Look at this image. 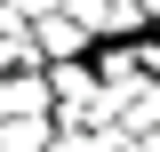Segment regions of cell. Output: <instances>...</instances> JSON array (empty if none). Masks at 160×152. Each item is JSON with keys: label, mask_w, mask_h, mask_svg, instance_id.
Wrapping results in <instances>:
<instances>
[{"label": "cell", "mask_w": 160, "mask_h": 152, "mask_svg": "<svg viewBox=\"0 0 160 152\" xmlns=\"http://www.w3.org/2000/svg\"><path fill=\"white\" fill-rule=\"evenodd\" d=\"M0 152H48V128H40V112L0 120Z\"/></svg>", "instance_id": "1"}]
</instances>
